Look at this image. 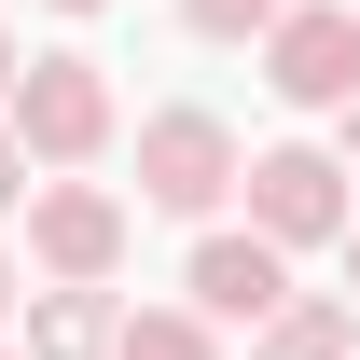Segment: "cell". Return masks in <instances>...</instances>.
<instances>
[{
  "instance_id": "cell-1",
  "label": "cell",
  "mask_w": 360,
  "mask_h": 360,
  "mask_svg": "<svg viewBox=\"0 0 360 360\" xmlns=\"http://www.w3.org/2000/svg\"><path fill=\"white\" fill-rule=\"evenodd\" d=\"M236 139H222V111H153V125H139V194H153V208H180V222H208V208H222L236 194Z\"/></svg>"
},
{
  "instance_id": "cell-2",
  "label": "cell",
  "mask_w": 360,
  "mask_h": 360,
  "mask_svg": "<svg viewBox=\"0 0 360 360\" xmlns=\"http://www.w3.org/2000/svg\"><path fill=\"white\" fill-rule=\"evenodd\" d=\"M97 139H111V84H97V56H28V84H14V153L84 167Z\"/></svg>"
},
{
  "instance_id": "cell-3",
  "label": "cell",
  "mask_w": 360,
  "mask_h": 360,
  "mask_svg": "<svg viewBox=\"0 0 360 360\" xmlns=\"http://www.w3.org/2000/svg\"><path fill=\"white\" fill-rule=\"evenodd\" d=\"M264 84L291 97V111H347V97H360V14L291 0V14L264 28Z\"/></svg>"
},
{
  "instance_id": "cell-4",
  "label": "cell",
  "mask_w": 360,
  "mask_h": 360,
  "mask_svg": "<svg viewBox=\"0 0 360 360\" xmlns=\"http://www.w3.org/2000/svg\"><path fill=\"white\" fill-rule=\"evenodd\" d=\"M28 264H42L56 291H97V277L125 264V208H111L97 180H42V194H28Z\"/></svg>"
},
{
  "instance_id": "cell-5",
  "label": "cell",
  "mask_w": 360,
  "mask_h": 360,
  "mask_svg": "<svg viewBox=\"0 0 360 360\" xmlns=\"http://www.w3.org/2000/svg\"><path fill=\"white\" fill-rule=\"evenodd\" d=\"M347 167L333 153H250V236L264 250H305V236H347Z\"/></svg>"
},
{
  "instance_id": "cell-6",
  "label": "cell",
  "mask_w": 360,
  "mask_h": 360,
  "mask_svg": "<svg viewBox=\"0 0 360 360\" xmlns=\"http://www.w3.org/2000/svg\"><path fill=\"white\" fill-rule=\"evenodd\" d=\"M194 305L208 319H277L291 305V264H277L264 236H208V250H194Z\"/></svg>"
},
{
  "instance_id": "cell-7",
  "label": "cell",
  "mask_w": 360,
  "mask_h": 360,
  "mask_svg": "<svg viewBox=\"0 0 360 360\" xmlns=\"http://www.w3.org/2000/svg\"><path fill=\"white\" fill-rule=\"evenodd\" d=\"M111 333H125V319L97 305V291H42V305H28V360H111Z\"/></svg>"
},
{
  "instance_id": "cell-8",
  "label": "cell",
  "mask_w": 360,
  "mask_h": 360,
  "mask_svg": "<svg viewBox=\"0 0 360 360\" xmlns=\"http://www.w3.org/2000/svg\"><path fill=\"white\" fill-rule=\"evenodd\" d=\"M111 360H208V319H180V305H139L125 333H111Z\"/></svg>"
},
{
  "instance_id": "cell-9",
  "label": "cell",
  "mask_w": 360,
  "mask_h": 360,
  "mask_svg": "<svg viewBox=\"0 0 360 360\" xmlns=\"http://www.w3.org/2000/svg\"><path fill=\"white\" fill-rule=\"evenodd\" d=\"M264 360H347V305H277L264 319Z\"/></svg>"
},
{
  "instance_id": "cell-10",
  "label": "cell",
  "mask_w": 360,
  "mask_h": 360,
  "mask_svg": "<svg viewBox=\"0 0 360 360\" xmlns=\"http://www.w3.org/2000/svg\"><path fill=\"white\" fill-rule=\"evenodd\" d=\"M180 14H194V28H208V42H250V28H277V14H291V0H180Z\"/></svg>"
},
{
  "instance_id": "cell-11",
  "label": "cell",
  "mask_w": 360,
  "mask_h": 360,
  "mask_svg": "<svg viewBox=\"0 0 360 360\" xmlns=\"http://www.w3.org/2000/svg\"><path fill=\"white\" fill-rule=\"evenodd\" d=\"M14 194H28V153H14V139H0V208H14Z\"/></svg>"
},
{
  "instance_id": "cell-12",
  "label": "cell",
  "mask_w": 360,
  "mask_h": 360,
  "mask_svg": "<svg viewBox=\"0 0 360 360\" xmlns=\"http://www.w3.org/2000/svg\"><path fill=\"white\" fill-rule=\"evenodd\" d=\"M14 84H28V56H14V42H0V97H14Z\"/></svg>"
},
{
  "instance_id": "cell-13",
  "label": "cell",
  "mask_w": 360,
  "mask_h": 360,
  "mask_svg": "<svg viewBox=\"0 0 360 360\" xmlns=\"http://www.w3.org/2000/svg\"><path fill=\"white\" fill-rule=\"evenodd\" d=\"M347 153H360V97H347Z\"/></svg>"
},
{
  "instance_id": "cell-14",
  "label": "cell",
  "mask_w": 360,
  "mask_h": 360,
  "mask_svg": "<svg viewBox=\"0 0 360 360\" xmlns=\"http://www.w3.org/2000/svg\"><path fill=\"white\" fill-rule=\"evenodd\" d=\"M347 277H360V222H347Z\"/></svg>"
},
{
  "instance_id": "cell-15",
  "label": "cell",
  "mask_w": 360,
  "mask_h": 360,
  "mask_svg": "<svg viewBox=\"0 0 360 360\" xmlns=\"http://www.w3.org/2000/svg\"><path fill=\"white\" fill-rule=\"evenodd\" d=\"M0 305H14V264H0Z\"/></svg>"
},
{
  "instance_id": "cell-16",
  "label": "cell",
  "mask_w": 360,
  "mask_h": 360,
  "mask_svg": "<svg viewBox=\"0 0 360 360\" xmlns=\"http://www.w3.org/2000/svg\"><path fill=\"white\" fill-rule=\"evenodd\" d=\"M70 14H97V0H70Z\"/></svg>"
}]
</instances>
